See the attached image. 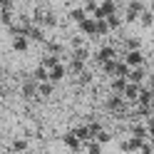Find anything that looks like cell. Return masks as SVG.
<instances>
[{
    "instance_id": "obj_1",
    "label": "cell",
    "mask_w": 154,
    "mask_h": 154,
    "mask_svg": "<svg viewBox=\"0 0 154 154\" xmlns=\"http://www.w3.org/2000/svg\"><path fill=\"white\" fill-rule=\"evenodd\" d=\"M144 8H147V3H139V0H132V3L122 5V10H124L122 23H137V17L142 15V10H144Z\"/></svg>"
},
{
    "instance_id": "obj_2",
    "label": "cell",
    "mask_w": 154,
    "mask_h": 154,
    "mask_svg": "<svg viewBox=\"0 0 154 154\" xmlns=\"http://www.w3.org/2000/svg\"><path fill=\"white\" fill-rule=\"evenodd\" d=\"M117 60V47H114L112 42H104L97 52H94V62L97 65H104V62H112Z\"/></svg>"
},
{
    "instance_id": "obj_3",
    "label": "cell",
    "mask_w": 154,
    "mask_h": 154,
    "mask_svg": "<svg viewBox=\"0 0 154 154\" xmlns=\"http://www.w3.org/2000/svg\"><path fill=\"white\" fill-rule=\"evenodd\" d=\"M129 107H132V104H127L122 97H117V94H109V97H107V109L114 112V114H119V117L129 114Z\"/></svg>"
},
{
    "instance_id": "obj_4",
    "label": "cell",
    "mask_w": 154,
    "mask_h": 154,
    "mask_svg": "<svg viewBox=\"0 0 154 154\" xmlns=\"http://www.w3.org/2000/svg\"><path fill=\"white\" fill-rule=\"evenodd\" d=\"M25 37L30 40V45H32V42H42V45H45V40H47V32L42 30L40 25H30V30L25 32Z\"/></svg>"
},
{
    "instance_id": "obj_5",
    "label": "cell",
    "mask_w": 154,
    "mask_h": 154,
    "mask_svg": "<svg viewBox=\"0 0 154 154\" xmlns=\"http://www.w3.org/2000/svg\"><path fill=\"white\" fill-rule=\"evenodd\" d=\"M65 65L62 62H57L55 67H50V70H47V80H50V85H57L60 80H65Z\"/></svg>"
},
{
    "instance_id": "obj_6",
    "label": "cell",
    "mask_w": 154,
    "mask_h": 154,
    "mask_svg": "<svg viewBox=\"0 0 154 154\" xmlns=\"http://www.w3.org/2000/svg\"><path fill=\"white\" fill-rule=\"evenodd\" d=\"M62 142H65V147H67V149H72V152H85V144H82L80 139H77V137H75V134H72L70 129L65 132V137H62Z\"/></svg>"
},
{
    "instance_id": "obj_7",
    "label": "cell",
    "mask_w": 154,
    "mask_h": 154,
    "mask_svg": "<svg viewBox=\"0 0 154 154\" xmlns=\"http://www.w3.org/2000/svg\"><path fill=\"white\" fill-rule=\"evenodd\" d=\"M142 147V139H134V137H127L119 142V152H129V154H137Z\"/></svg>"
},
{
    "instance_id": "obj_8",
    "label": "cell",
    "mask_w": 154,
    "mask_h": 154,
    "mask_svg": "<svg viewBox=\"0 0 154 154\" xmlns=\"http://www.w3.org/2000/svg\"><path fill=\"white\" fill-rule=\"evenodd\" d=\"M20 92H23V97H25V100H37V82L32 80V77H30V80H25Z\"/></svg>"
},
{
    "instance_id": "obj_9",
    "label": "cell",
    "mask_w": 154,
    "mask_h": 154,
    "mask_svg": "<svg viewBox=\"0 0 154 154\" xmlns=\"http://www.w3.org/2000/svg\"><path fill=\"white\" fill-rule=\"evenodd\" d=\"M30 149V142H27L25 137H15L13 142H10V152L13 154H23V152H27Z\"/></svg>"
},
{
    "instance_id": "obj_10",
    "label": "cell",
    "mask_w": 154,
    "mask_h": 154,
    "mask_svg": "<svg viewBox=\"0 0 154 154\" xmlns=\"http://www.w3.org/2000/svg\"><path fill=\"white\" fill-rule=\"evenodd\" d=\"M10 45H13V50H15V52H27V50H30V40H27L25 35L13 37V40H10Z\"/></svg>"
},
{
    "instance_id": "obj_11",
    "label": "cell",
    "mask_w": 154,
    "mask_h": 154,
    "mask_svg": "<svg viewBox=\"0 0 154 154\" xmlns=\"http://www.w3.org/2000/svg\"><path fill=\"white\" fill-rule=\"evenodd\" d=\"M124 52H137L142 50V37H124Z\"/></svg>"
},
{
    "instance_id": "obj_12",
    "label": "cell",
    "mask_w": 154,
    "mask_h": 154,
    "mask_svg": "<svg viewBox=\"0 0 154 154\" xmlns=\"http://www.w3.org/2000/svg\"><path fill=\"white\" fill-rule=\"evenodd\" d=\"M92 80H94V75H92V70H90V65H87V70L85 72H80L75 77V82L80 85V87H87V85H92Z\"/></svg>"
},
{
    "instance_id": "obj_13",
    "label": "cell",
    "mask_w": 154,
    "mask_h": 154,
    "mask_svg": "<svg viewBox=\"0 0 154 154\" xmlns=\"http://www.w3.org/2000/svg\"><path fill=\"white\" fill-rule=\"evenodd\" d=\"M137 23H142V27H152V23H154V15H152V5H147L142 10V15L137 17Z\"/></svg>"
},
{
    "instance_id": "obj_14",
    "label": "cell",
    "mask_w": 154,
    "mask_h": 154,
    "mask_svg": "<svg viewBox=\"0 0 154 154\" xmlns=\"http://www.w3.org/2000/svg\"><path fill=\"white\" fill-rule=\"evenodd\" d=\"M52 92H55V85H50V82H40L37 85V100H47Z\"/></svg>"
},
{
    "instance_id": "obj_15",
    "label": "cell",
    "mask_w": 154,
    "mask_h": 154,
    "mask_svg": "<svg viewBox=\"0 0 154 154\" xmlns=\"http://www.w3.org/2000/svg\"><path fill=\"white\" fill-rule=\"evenodd\" d=\"M92 142H97L100 147H104V144H109V142H112V134H109L107 129L102 127V129H100V132H97V134H94V137H92Z\"/></svg>"
},
{
    "instance_id": "obj_16",
    "label": "cell",
    "mask_w": 154,
    "mask_h": 154,
    "mask_svg": "<svg viewBox=\"0 0 154 154\" xmlns=\"http://www.w3.org/2000/svg\"><path fill=\"white\" fill-rule=\"evenodd\" d=\"M124 87H127V80H112L109 82V90H112V94H117V97H122Z\"/></svg>"
},
{
    "instance_id": "obj_17",
    "label": "cell",
    "mask_w": 154,
    "mask_h": 154,
    "mask_svg": "<svg viewBox=\"0 0 154 154\" xmlns=\"http://www.w3.org/2000/svg\"><path fill=\"white\" fill-rule=\"evenodd\" d=\"M85 152H87V154H102V147L97 142H87V144H85Z\"/></svg>"
},
{
    "instance_id": "obj_18",
    "label": "cell",
    "mask_w": 154,
    "mask_h": 154,
    "mask_svg": "<svg viewBox=\"0 0 154 154\" xmlns=\"http://www.w3.org/2000/svg\"><path fill=\"white\" fill-rule=\"evenodd\" d=\"M3 94H5V85H3V80H0V100H3Z\"/></svg>"
},
{
    "instance_id": "obj_19",
    "label": "cell",
    "mask_w": 154,
    "mask_h": 154,
    "mask_svg": "<svg viewBox=\"0 0 154 154\" xmlns=\"http://www.w3.org/2000/svg\"><path fill=\"white\" fill-rule=\"evenodd\" d=\"M23 154H35V152H32V149H27V152H23Z\"/></svg>"
},
{
    "instance_id": "obj_20",
    "label": "cell",
    "mask_w": 154,
    "mask_h": 154,
    "mask_svg": "<svg viewBox=\"0 0 154 154\" xmlns=\"http://www.w3.org/2000/svg\"><path fill=\"white\" fill-rule=\"evenodd\" d=\"M122 154H129V152H122Z\"/></svg>"
}]
</instances>
